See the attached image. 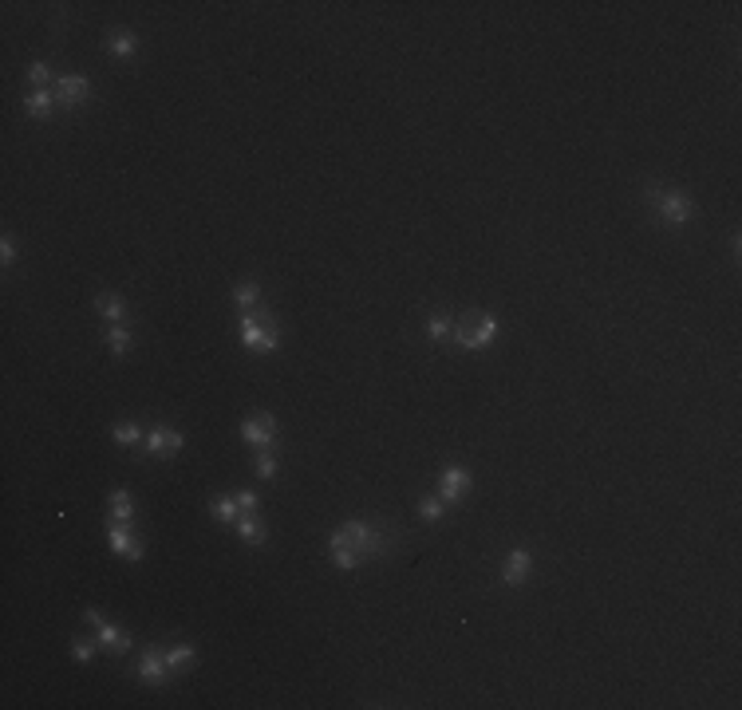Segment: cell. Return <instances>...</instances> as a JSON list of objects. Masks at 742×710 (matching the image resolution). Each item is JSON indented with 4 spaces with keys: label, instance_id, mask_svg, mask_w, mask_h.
Wrapping results in <instances>:
<instances>
[{
    "label": "cell",
    "instance_id": "obj_26",
    "mask_svg": "<svg viewBox=\"0 0 742 710\" xmlns=\"http://www.w3.org/2000/svg\"><path fill=\"white\" fill-rule=\"evenodd\" d=\"M257 474H261V478H273V474H277V458L269 450L257 454Z\"/></svg>",
    "mask_w": 742,
    "mask_h": 710
},
{
    "label": "cell",
    "instance_id": "obj_6",
    "mask_svg": "<svg viewBox=\"0 0 742 710\" xmlns=\"http://www.w3.org/2000/svg\"><path fill=\"white\" fill-rule=\"evenodd\" d=\"M241 434H245L249 446H257V450H264V446L277 438V422L269 419V414H253V419H245V427H241Z\"/></svg>",
    "mask_w": 742,
    "mask_h": 710
},
{
    "label": "cell",
    "instance_id": "obj_27",
    "mask_svg": "<svg viewBox=\"0 0 742 710\" xmlns=\"http://www.w3.org/2000/svg\"><path fill=\"white\" fill-rule=\"evenodd\" d=\"M115 442L135 446V442H138V427H135V422H127V427H115Z\"/></svg>",
    "mask_w": 742,
    "mask_h": 710
},
{
    "label": "cell",
    "instance_id": "obj_29",
    "mask_svg": "<svg viewBox=\"0 0 742 710\" xmlns=\"http://www.w3.org/2000/svg\"><path fill=\"white\" fill-rule=\"evenodd\" d=\"M0 257H4V265H12V261H16V241H12V237H4V245H0Z\"/></svg>",
    "mask_w": 742,
    "mask_h": 710
},
{
    "label": "cell",
    "instance_id": "obj_20",
    "mask_svg": "<svg viewBox=\"0 0 742 710\" xmlns=\"http://www.w3.org/2000/svg\"><path fill=\"white\" fill-rule=\"evenodd\" d=\"M214 517H217V521H225V525H230V521H241V505H237V497H222V501L214 505Z\"/></svg>",
    "mask_w": 742,
    "mask_h": 710
},
{
    "label": "cell",
    "instance_id": "obj_4",
    "mask_svg": "<svg viewBox=\"0 0 742 710\" xmlns=\"http://www.w3.org/2000/svg\"><path fill=\"white\" fill-rule=\"evenodd\" d=\"M87 616V624L95 627V639H99V647H107V651H115V655H123V651L130 647V635L123 632V627H115V624H107V620L95 612V607H87L83 612Z\"/></svg>",
    "mask_w": 742,
    "mask_h": 710
},
{
    "label": "cell",
    "instance_id": "obj_18",
    "mask_svg": "<svg viewBox=\"0 0 742 710\" xmlns=\"http://www.w3.org/2000/svg\"><path fill=\"white\" fill-rule=\"evenodd\" d=\"M190 663H194V647H190V643H178V647L166 651V667L170 671H182V667H190Z\"/></svg>",
    "mask_w": 742,
    "mask_h": 710
},
{
    "label": "cell",
    "instance_id": "obj_10",
    "mask_svg": "<svg viewBox=\"0 0 742 710\" xmlns=\"http://www.w3.org/2000/svg\"><path fill=\"white\" fill-rule=\"evenodd\" d=\"M529 568H533V556H529L525 548H513L510 560H505V568H502V580L505 584H525Z\"/></svg>",
    "mask_w": 742,
    "mask_h": 710
},
{
    "label": "cell",
    "instance_id": "obj_2",
    "mask_svg": "<svg viewBox=\"0 0 742 710\" xmlns=\"http://www.w3.org/2000/svg\"><path fill=\"white\" fill-rule=\"evenodd\" d=\"M651 202H656L667 225H687L695 217V202L683 189H651Z\"/></svg>",
    "mask_w": 742,
    "mask_h": 710
},
{
    "label": "cell",
    "instance_id": "obj_23",
    "mask_svg": "<svg viewBox=\"0 0 742 710\" xmlns=\"http://www.w3.org/2000/svg\"><path fill=\"white\" fill-rule=\"evenodd\" d=\"M233 300H237L241 308H249V304H257V284H253V281H241L237 288H233Z\"/></svg>",
    "mask_w": 742,
    "mask_h": 710
},
{
    "label": "cell",
    "instance_id": "obj_25",
    "mask_svg": "<svg viewBox=\"0 0 742 710\" xmlns=\"http://www.w3.org/2000/svg\"><path fill=\"white\" fill-rule=\"evenodd\" d=\"M418 517H423V521H443V501L427 497V501L418 505Z\"/></svg>",
    "mask_w": 742,
    "mask_h": 710
},
{
    "label": "cell",
    "instance_id": "obj_21",
    "mask_svg": "<svg viewBox=\"0 0 742 710\" xmlns=\"http://www.w3.org/2000/svg\"><path fill=\"white\" fill-rule=\"evenodd\" d=\"M332 565H336V568H356V565H359V556L351 553L348 545H340V541H332Z\"/></svg>",
    "mask_w": 742,
    "mask_h": 710
},
{
    "label": "cell",
    "instance_id": "obj_22",
    "mask_svg": "<svg viewBox=\"0 0 742 710\" xmlns=\"http://www.w3.org/2000/svg\"><path fill=\"white\" fill-rule=\"evenodd\" d=\"M450 332H454V320L443 316V312L427 320V335H431V340H443V335H450Z\"/></svg>",
    "mask_w": 742,
    "mask_h": 710
},
{
    "label": "cell",
    "instance_id": "obj_12",
    "mask_svg": "<svg viewBox=\"0 0 742 710\" xmlns=\"http://www.w3.org/2000/svg\"><path fill=\"white\" fill-rule=\"evenodd\" d=\"M111 553L127 556V560H143V545H138L123 525H115V529H111Z\"/></svg>",
    "mask_w": 742,
    "mask_h": 710
},
{
    "label": "cell",
    "instance_id": "obj_30",
    "mask_svg": "<svg viewBox=\"0 0 742 710\" xmlns=\"http://www.w3.org/2000/svg\"><path fill=\"white\" fill-rule=\"evenodd\" d=\"M237 505H241V513H253V509H257V494H249V489H245V494H237Z\"/></svg>",
    "mask_w": 742,
    "mask_h": 710
},
{
    "label": "cell",
    "instance_id": "obj_3",
    "mask_svg": "<svg viewBox=\"0 0 742 710\" xmlns=\"http://www.w3.org/2000/svg\"><path fill=\"white\" fill-rule=\"evenodd\" d=\"M454 340L462 343V348H470V351H482L490 340L498 335V320L494 316H474L470 324H454Z\"/></svg>",
    "mask_w": 742,
    "mask_h": 710
},
{
    "label": "cell",
    "instance_id": "obj_24",
    "mask_svg": "<svg viewBox=\"0 0 742 710\" xmlns=\"http://www.w3.org/2000/svg\"><path fill=\"white\" fill-rule=\"evenodd\" d=\"M28 79H32V83L40 87V91H48V83H51V68H48L43 60H40V63H32V68H28Z\"/></svg>",
    "mask_w": 742,
    "mask_h": 710
},
{
    "label": "cell",
    "instance_id": "obj_17",
    "mask_svg": "<svg viewBox=\"0 0 742 710\" xmlns=\"http://www.w3.org/2000/svg\"><path fill=\"white\" fill-rule=\"evenodd\" d=\"M107 343H111L115 355H127V351H130V332H127V324H111V328H107Z\"/></svg>",
    "mask_w": 742,
    "mask_h": 710
},
{
    "label": "cell",
    "instance_id": "obj_14",
    "mask_svg": "<svg viewBox=\"0 0 742 710\" xmlns=\"http://www.w3.org/2000/svg\"><path fill=\"white\" fill-rule=\"evenodd\" d=\"M51 107H56V95H51V91H32V95L24 99V111L36 115V119H48Z\"/></svg>",
    "mask_w": 742,
    "mask_h": 710
},
{
    "label": "cell",
    "instance_id": "obj_9",
    "mask_svg": "<svg viewBox=\"0 0 742 710\" xmlns=\"http://www.w3.org/2000/svg\"><path fill=\"white\" fill-rule=\"evenodd\" d=\"M466 489H470V474L462 470V466L443 470V478H438V494H443V501H458Z\"/></svg>",
    "mask_w": 742,
    "mask_h": 710
},
{
    "label": "cell",
    "instance_id": "obj_7",
    "mask_svg": "<svg viewBox=\"0 0 742 710\" xmlns=\"http://www.w3.org/2000/svg\"><path fill=\"white\" fill-rule=\"evenodd\" d=\"M174 671L166 667V655H158V651H146L143 659H138V679L143 683H150V686H158V683H166Z\"/></svg>",
    "mask_w": 742,
    "mask_h": 710
},
{
    "label": "cell",
    "instance_id": "obj_8",
    "mask_svg": "<svg viewBox=\"0 0 742 710\" xmlns=\"http://www.w3.org/2000/svg\"><path fill=\"white\" fill-rule=\"evenodd\" d=\"M56 91H60V103L63 107H79L91 95V83L83 75H60L56 79Z\"/></svg>",
    "mask_w": 742,
    "mask_h": 710
},
{
    "label": "cell",
    "instance_id": "obj_16",
    "mask_svg": "<svg viewBox=\"0 0 742 710\" xmlns=\"http://www.w3.org/2000/svg\"><path fill=\"white\" fill-rule=\"evenodd\" d=\"M107 48H111V56H130L135 52V36H130L127 28H115V32L107 36Z\"/></svg>",
    "mask_w": 742,
    "mask_h": 710
},
{
    "label": "cell",
    "instance_id": "obj_13",
    "mask_svg": "<svg viewBox=\"0 0 742 710\" xmlns=\"http://www.w3.org/2000/svg\"><path fill=\"white\" fill-rule=\"evenodd\" d=\"M95 308L111 320V324H123V320H127V304H123V296H115V292H99V296H95Z\"/></svg>",
    "mask_w": 742,
    "mask_h": 710
},
{
    "label": "cell",
    "instance_id": "obj_5",
    "mask_svg": "<svg viewBox=\"0 0 742 710\" xmlns=\"http://www.w3.org/2000/svg\"><path fill=\"white\" fill-rule=\"evenodd\" d=\"M241 340H245L253 351H277L281 335H277V332H264V324L257 316H241Z\"/></svg>",
    "mask_w": 742,
    "mask_h": 710
},
{
    "label": "cell",
    "instance_id": "obj_19",
    "mask_svg": "<svg viewBox=\"0 0 742 710\" xmlns=\"http://www.w3.org/2000/svg\"><path fill=\"white\" fill-rule=\"evenodd\" d=\"M130 513H135V501H130V494H127V489L111 494V517H115V521H127Z\"/></svg>",
    "mask_w": 742,
    "mask_h": 710
},
{
    "label": "cell",
    "instance_id": "obj_11",
    "mask_svg": "<svg viewBox=\"0 0 742 710\" xmlns=\"http://www.w3.org/2000/svg\"><path fill=\"white\" fill-rule=\"evenodd\" d=\"M146 450L158 454V458H166V454L182 450V434H178V430H150V434H146Z\"/></svg>",
    "mask_w": 742,
    "mask_h": 710
},
{
    "label": "cell",
    "instance_id": "obj_28",
    "mask_svg": "<svg viewBox=\"0 0 742 710\" xmlns=\"http://www.w3.org/2000/svg\"><path fill=\"white\" fill-rule=\"evenodd\" d=\"M71 655H76L79 663H91V655H95V643H91V639H76V647H71Z\"/></svg>",
    "mask_w": 742,
    "mask_h": 710
},
{
    "label": "cell",
    "instance_id": "obj_1",
    "mask_svg": "<svg viewBox=\"0 0 742 710\" xmlns=\"http://www.w3.org/2000/svg\"><path fill=\"white\" fill-rule=\"evenodd\" d=\"M332 541H340V545H348L351 553L364 560V556H376V553H383L387 548V537L379 529H371V525H364V521H348L344 529H336L332 533Z\"/></svg>",
    "mask_w": 742,
    "mask_h": 710
},
{
    "label": "cell",
    "instance_id": "obj_15",
    "mask_svg": "<svg viewBox=\"0 0 742 710\" xmlns=\"http://www.w3.org/2000/svg\"><path fill=\"white\" fill-rule=\"evenodd\" d=\"M237 533H241V541H249V545H261V541H264V525L257 521L253 513H241Z\"/></svg>",
    "mask_w": 742,
    "mask_h": 710
}]
</instances>
